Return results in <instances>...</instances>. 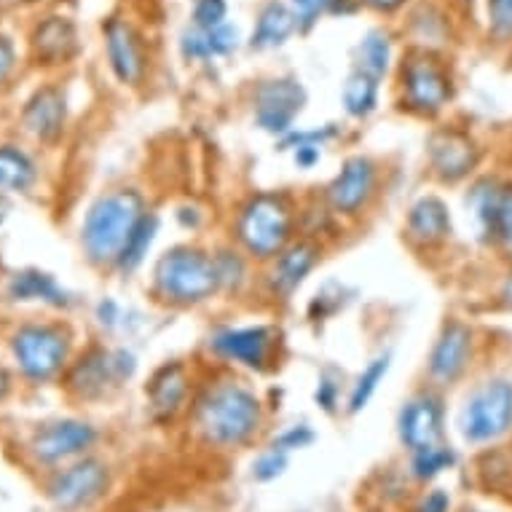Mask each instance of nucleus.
Here are the masks:
<instances>
[{"label":"nucleus","instance_id":"f257e3e1","mask_svg":"<svg viewBox=\"0 0 512 512\" xmlns=\"http://www.w3.org/2000/svg\"><path fill=\"white\" fill-rule=\"evenodd\" d=\"M145 218V202L137 191H113L94 202L84 223V247L94 263L121 258L126 242Z\"/></svg>","mask_w":512,"mask_h":512},{"label":"nucleus","instance_id":"f03ea898","mask_svg":"<svg viewBox=\"0 0 512 512\" xmlns=\"http://www.w3.org/2000/svg\"><path fill=\"white\" fill-rule=\"evenodd\" d=\"M196 419L210 443L242 445L261 427V403L250 389L220 384L204 395Z\"/></svg>","mask_w":512,"mask_h":512},{"label":"nucleus","instance_id":"7ed1b4c3","mask_svg":"<svg viewBox=\"0 0 512 512\" xmlns=\"http://www.w3.org/2000/svg\"><path fill=\"white\" fill-rule=\"evenodd\" d=\"M153 277H156V290L175 303H199L220 287L215 261L204 252L188 247H177L161 255Z\"/></svg>","mask_w":512,"mask_h":512},{"label":"nucleus","instance_id":"20e7f679","mask_svg":"<svg viewBox=\"0 0 512 512\" xmlns=\"http://www.w3.org/2000/svg\"><path fill=\"white\" fill-rule=\"evenodd\" d=\"M459 429L467 443H494L512 429V381L491 378L480 384L462 408Z\"/></svg>","mask_w":512,"mask_h":512},{"label":"nucleus","instance_id":"39448f33","mask_svg":"<svg viewBox=\"0 0 512 512\" xmlns=\"http://www.w3.org/2000/svg\"><path fill=\"white\" fill-rule=\"evenodd\" d=\"M239 239L255 258H274L290 239V210L285 199L255 196L239 215Z\"/></svg>","mask_w":512,"mask_h":512},{"label":"nucleus","instance_id":"423d86ee","mask_svg":"<svg viewBox=\"0 0 512 512\" xmlns=\"http://www.w3.org/2000/svg\"><path fill=\"white\" fill-rule=\"evenodd\" d=\"M14 357L25 376L51 378L68 360V336L46 325H27L14 336Z\"/></svg>","mask_w":512,"mask_h":512},{"label":"nucleus","instance_id":"0eeeda50","mask_svg":"<svg viewBox=\"0 0 512 512\" xmlns=\"http://www.w3.org/2000/svg\"><path fill=\"white\" fill-rule=\"evenodd\" d=\"M132 373H135V357L129 352L94 349L70 370L68 384L81 397H102L110 387H116L118 381H124Z\"/></svg>","mask_w":512,"mask_h":512},{"label":"nucleus","instance_id":"6e6552de","mask_svg":"<svg viewBox=\"0 0 512 512\" xmlns=\"http://www.w3.org/2000/svg\"><path fill=\"white\" fill-rule=\"evenodd\" d=\"M405 105L424 116H435L451 100V81L432 57H411L403 70Z\"/></svg>","mask_w":512,"mask_h":512},{"label":"nucleus","instance_id":"1a4fd4ad","mask_svg":"<svg viewBox=\"0 0 512 512\" xmlns=\"http://www.w3.org/2000/svg\"><path fill=\"white\" fill-rule=\"evenodd\" d=\"M303 102L306 92L293 78L266 81L255 94V118L271 135H285L290 132L295 116L303 110Z\"/></svg>","mask_w":512,"mask_h":512},{"label":"nucleus","instance_id":"9d476101","mask_svg":"<svg viewBox=\"0 0 512 512\" xmlns=\"http://www.w3.org/2000/svg\"><path fill=\"white\" fill-rule=\"evenodd\" d=\"M470 202L486 242L512 255V185L480 183Z\"/></svg>","mask_w":512,"mask_h":512},{"label":"nucleus","instance_id":"9b49d317","mask_svg":"<svg viewBox=\"0 0 512 512\" xmlns=\"http://www.w3.org/2000/svg\"><path fill=\"white\" fill-rule=\"evenodd\" d=\"M108 488V470L100 462H81L73 464L70 470L59 472L49 488L51 502L65 510L73 507H86L94 499H100Z\"/></svg>","mask_w":512,"mask_h":512},{"label":"nucleus","instance_id":"f8f14e48","mask_svg":"<svg viewBox=\"0 0 512 512\" xmlns=\"http://www.w3.org/2000/svg\"><path fill=\"white\" fill-rule=\"evenodd\" d=\"M472 354V330L462 322H448L429 354V376L437 384H454L467 370Z\"/></svg>","mask_w":512,"mask_h":512},{"label":"nucleus","instance_id":"ddd939ff","mask_svg":"<svg viewBox=\"0 0 512 512\" xmlns=\"http://www.w3.org/2000/svg\"><path fill=\"white\" fill-rule=\"evenodd\" d=\"M443 435V405L432 395L413 397L400 413V440L413 454L421 448L440 445Z\"/></svg>","mask_w":512,"mask_h":512},{"label":"nucleus","instance_id":"4468645a","mask_svg":"<svg viewBox=\"0 0 512 512\" xmlns=\"http://www.w3.org/2000/svg\"><path fill=\"white\" fill-rule=\"evenodd\" d=\"M429 161H432V169H435L437 177H443L448 183H456V180H462L475 169L478 148L462 132L445 129V132H437L429 140Z\"/></svg>","mask_w":512,"mask_h":512},{"label":"nucleus","instance_id":"2eb2a0df","mask_svg":"<svg viewBox=\"0 0 512 512\" xmlns=\"http://www.w3.org/2000/svg\"><path fill=\"white\" fill-rule=\"evenodd\" d=\"M376 188V167L368 159H349L344 169L338 172V177L330 183L328 199L338 212L344 215H354V212L365 207Z\"/></svg>","mask_w":512,"mask_h":512},{"label":"nucleus","instance_id":"dca6fc26","mask_svg":"<svg viewBox=\"0 0 512 512\" xmlns=\"http://www.w3.org/2000/svg\"><path fill=\"white\" fill-rule=\"evenodd\" d=\"M94 443V429L84 421H57L35 435L33 451L41 462H62L68 456H76L86 451Z\"/></svg>","mask_w":512,"mask_h":512},{"label":"nucleus","instance_id":"f3484780","mask_svg":"<svg viewBox=\"0 0 512 512\" xmlns=\"http://www.w3.org/2000/svg\"><path fill=\"white\" fill-rule=\"evenodd\" d=\"M215 352L228 357V360L242 362L247 368H266L271 352V330L269 328H239L223 330L212 341Z\"/></svg>","mask_w":512,"mask_h":512},{"label":"nucleus","instance_id":"a211bd4d","mask_svg":"<svg viewBox=\"0 0 512 512\" xmlns=\"http://www.w3.org/2000/svg\"><path fill=\"white\" fill-rule=\"evenodd\" d=\"M105 38H108L110 68L118 76V81L135 84L137 78L143 76V54H140L137 35L124 22H110Z\"/></svg>","mask_w":512,"mask_h":512},{"label":"nucleus","instance_id":"6ab92c4d","mask_svg":"<svg viewBox=\"0 0 512 512\" xmlns=\"http://www.w3.org/2000/svg\"><path fill=\"white\" fill-rule=\"evenodd\" d=\"M185 381L183 365H164V368L153 376L151 387H148V400H151V413L156 419H172L185 400Z\"/></svg>","mask_w":512,"mask_h":512},{"label":"nucleus","instance_id":"aec40b11","mask_svg":"<svg viewBox=\"0 0 512 512\" xmlns=\"http://www.w3.org/2000/svg\"><path fill=\"white\" fill-rule=\"evenodd\" d=\"M408 231L416 242L437 244L451 234V215L437 196H424L411 207L408 215Z\"/></svg>","mask_w":512,"mask_h":512},{"label":"nucleus","instance_id":"412c9836","mask_svg":"<svg viewBox=\"0 0 512 512\" xmlns=\"http://www.w3.org/2000/svg\"><path fill=\"white\" fill-rule=\"evenodd\" d=\"M25 124L35 137L54 140L65 124V100L57 89H43L30 100L25 110Z\"/></svg>","mask_w":512,"mask_h":512},{"label":"nucleus","instance_id":"4be33fe9","mask_svg":"<svg viewBox=\"0 0 512 512\" xmlns=\"http://www.w3.org/2000/svg\"><path fill=\"white\" fill-rule=\"evenodd\" d=\"M295 22L298 19H295V14L287 9L285 3L271 0L269 6L261 11V17H258V27L252 33L250 46L252 49H274V46H282L293 35Z\"/></svg>","mask_w":512,"mask_h":512},{"label":"nucleus","instance_id":"5701e85b","mask_svg":"<svg viewBox=\"0 0 512 512\" xmlns=\"http://www.w3.org/2000/svg\"><path fill=\"white\" fill-rule=\"evenodd\" d=\"M239 46V33L236 27L223 25L215 30H191L183 35V54L188 59H207V57H223Z\"/></svg>","mask_w":512,"mask_h":512},{"label":"nucleus","instance_id":"b1692460","mask_svg":"<svg viewBox=\"0 0 512 512\" xmlns=\"http://www.w3.org/2000/svg\"><path fill=\"white\" fill-rule=\"evenodd\" d=\"M317 263V252L309 244H298L293 250L279 252L277 269H274V290L279 295H290L295 287L301 285L306 274L314 269Z\"/></svg>","mask_w":512,"mask_h":512},{"label":"nucleus","instance_id":"393cba45","mask_svg":"<svg viewBox=\"0 0 512 512\" xmlns=\"http://www.w3.org/2000/svg\"><path fill=\"white\" fill-rule=\"evenodd\" d=\"M35 51L46 62H62L76 51V27L68 19L51 17L35 33Z\"/></svg>","mask_w":512,"mask_h":512},{"label":"nucleus","instance_id":"a878e982","mask_svg":"<svg viewBox=\"0 0 512 512\" xmlns=\"http://www.w3.org/2000/svg\"><path fill=\"white\" fill-rule=\"evenodd\" d=\"M11 295L17 301H46L54 303V306H62L65 303V293L59 290V285L49 274H41V271H22L11 282Z\"/></svg>","mask_w":512,"mask_h":512},{"label":"nucleus","instance_id":"bb28decb","mask_svg":"<svg viewBox=\"0 0 512 512\" xmlns=\"http://www.w3.org/2000/svg\"><path fill=\"white\" fill-rule=\"evenodd\" d=\"M35 183L33 161L17 148H0V188L9 191H27Z\"/></svg>","mask_w":512,"mask_h":512},{"label":"nucleus","instance_id":"cd10ccee","mask_svg":"<svg viewBox=\"0 0 512 512\" xmlns=\"http://www.w3.org/2000/svg\"><path fill=\"white\" fill-rule=\"evenodd\" d=\"M376 100H378V89H376V78H370L368 73H352V76L346 78L344 86V105L346 113L354 118L368 116L376 110Z\"/></svg>","mask_w":512,"mask_h":512},{"label":"nucleus","instance_id":"c85d7f7f","mask_svg":"<svg viewBox=\"0 0 512 512\" xmlns=\"http://www.w3.org/2000/svg\"><path fill=\"white\" fill-rule=\"evenodd\" d=\"M360 70L368 73L370 78H381L387 73L389 59H392V43H389V35L381 33V30H373V33L365 35V41L360 43Z\"/></svg>","mask_w":512,"mask_h":512},{"label":"nucleus","instance_id":"c756f323","mask_svg":"<svg viewBox=\"0 0 512 512\" xmlns=\"http://www.w3.org/2000/svg\"><path fill=\"white\" fill-rule=\"evenodd\" d=\"M156 228H159V220L153 218V215H145V218L140 220V226L135 228V234L126 242L124 252H121V258H118V266H121V269L135 271L137 266L143 263V258L148 255V250H151Z\"/></svg>","mask_w":512,"mask_h":512},{"label":"nucleus","instance_id":"7c9ffc66","mask_svg":"<svg viewBox=\"0 0 512 512\" xmlns=\"http://www.w3.org/2000/svg\"><path fill=\"white\" fill-rule=\"evenodd\" d=\"M387 370H389V354L376 357V360L370 362L368 368L362 370L360 378H357V384H354L352 389V397H349V411L360 413L362 408L370 403V397H373V392L378 389V384L384 381Z\"/></svg>","mask_w":512,"mask_h":512},{"label":"nucleus","instance_id":"2f4dec72","mask_svg":"<svg viewBox=\"0 0 512 512\" xmlns=\"http://www.w3.org/2000/svg\"><path fill=\"white\" fill-rule=\"evenodd\" d=\"M456 464V454L445 445H432V448H421L413 454V475L419 480H432L440 472L451 470Z\"/></svg>","mask_w":512,"mask_h":512},{"label":"nucleus","instance_id":"473e14b6","mask_svg":"<svg viewBox=\"0 0 512 512\" xmlns=\"http://www.w3.org/2000/svg\"><path fill=\"white\" fill-rule=\"evenodd\" d=\"M226 0H196L194 22L199 30H215L226 19Z\"/></svg>","mask_w":512,"mask_h":512},{"label":"nucleus","instance_id":"72a5a7b5","mask_svg":"<svg viewBox=\"0 0 512 512\" xmlns=\"http://www.w3.org/2000/svg\"><path fill=\"white\" fill-rule=\"evenodd\" d=\"M287 467V456L285 451H279V448H274V451H269V454H263L258 462L252 464V475H255V480H274L279 478L282 472H285Z\"/></svg>","mask_w":512,"mask_h":512},{"label":"nucleus","instance_id":"f704fd0d","mask_svg":"<svg viewBox=\"0 0 512 512\" xmlns=\"http://www.w3.org/2000/svg\"><path fill=\"white\" fill-rule=\"evenodd\" d=\"M215 269H218L220 287H236L244 277V263L231 252H220L215 258Z\"/></svg>","mask_w":512,"mask_h":512},{"label":"nucleus","instance_id":"c9c22d12","mask_svg":"<svg viewBox=\"0 0 512 512\" xmlns=\"http://www.w3.org/2000/svg\"><path fill=\"white\" fill-rule=\"evenodd\" d=\"M488 14L496 35H512V0H488Z\"/></svg>","mask_w":512,"mask_h":512},{"label":"nucleus","instance_id":"e433bc0d","mask_svg":"<svg viewBox=\"0 0 512 512\" xmlns=\"http://www.w3.org/2000/svg\"><path fill=\"white\" fill-rule=\"evenodd\" d=\"M314 440V432H311L306 424H301V427H293L287 429L285 435H279V440L274 443V448H279V451H293V448H306V445Z\"/></svg>","mask_w":512,"mask_h":512},{"label":"nucleus","instance_id":"4c0bfd02","mask_svg":"<svg viewBox=\"0 0 512 512\" xmlns=\"http://www.w3.org/2000/svg\"><path fill=\"white\" fill-rule=\"evenodd\" d=\"M295 6H298V11H301V19L306 22V25H311L314 22V17H319L322 11L330 9L336 0H293Z\"/></svg>","mask_w":512,"mask_h":512},{"label":"nucleus","instance_id":"58836bf2","mask_svg":"<svg viewBox=\"0 0 512 512\" xmlns=\"http://www.w3.org/2000/svg\"><path fill=\"white\" fill-rule=\"evenodd\" d=\"M448 507H451L448 494H445V491H432V494H427L421 499L416 512H448Z\"/></svg>","mask_w":512,"mask_h":512},{"label":"nucleus","instance_id":"ea45409f","mask_svg":"<svg viewBox=\"0 0 512 512\" xmlns=\"http://www.w3.org/2000/svg\"><path fill=\"white\" fill-rule=\"evenodd\" d=\"M11 68H14V46L0 35V84L9 78Z\"/></svg>","mask_w":512,"mask_h":512},{"label":"nucleus","instance_id":"a19ab883","mask_svg":"<svg viewBox=\"0 0 512 512\" xmlns=\"http://www.w3.org/2000/svg\"><path fill=\"white\" fill-rule=\"evenodd\" d=\"M317 159H319L317 145H298V148H295V161H298L301 167H311Z\"/></svg>","mask_w":512,"mask_h":512},{"label":"nucleus","instance_id":"79ce46f5","mask_svg":"<svg viewBox=\"0 0 512 512\" xmlns=\"http://www.w3.org/2000/svg\"><path fill=\"white\" fill-rule=\"evenodd\" d=\"M317 400H319V405L325 408V411H333V405H336V397H333V384L322 381L317 389Z\"/></svg>","mask_w":512,"mask_h":512},{"label":"nucleus","instance_id":"37998d69","mask_svg":"<svg viewBox=\"0 0 512 512\" xmlns=\"http://www.w3.org/2000/svg\"><path fill=\"white\" fill-rule=\"evenodd\" d=\"M365 3H370V6L378 11H392L397 9V6H403L405 0H365Z\"/></svg>","mask_w":512,"mask_h":512},{"label":"nucleus","instance_id":"c03bdc74","mask_svg":"<svg viewBox=\"0 0 512 512\" xmlns=\"http://www.w3.org/2000/svg\"><path fill=\"white\" fill-rule=\"evenodd\" d=\"M502 301L507 303V306H510V309H512V277L507 279V282H504V287H502Z\"/></svg>","mask_w":512,"mask_h":512},{"label":"nucleus","instance_id":"a18cd8bd","mask_svg":"<svg viewBox=\"0 0 512 512\" xmlns=\"http://www.w3.org/2000/svg\"><path fill=\"white\" fill-rule=\"evenodd\" d=\"M9 373H6V370H0V400H3V397H6V392H9Z\"/></svg>","mask_w":512,"mask_h":512}]
</instances>
